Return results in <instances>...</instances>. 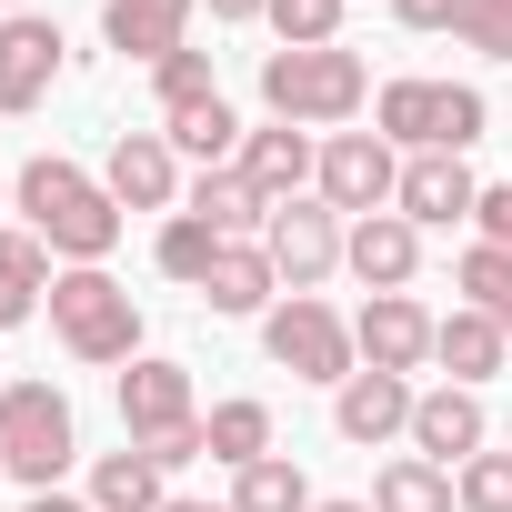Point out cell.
Returning <instances> with one entry per match:
<instances>
[{"label": "cell", "instance_id": "6da1fadb", "mask_svg": "<svg viewBox=\"0 0 512 512\" xmlns=\"http://www.w3.org/2000/svg\"><path fill=\"white\" fill-rule=\"evenodd\" d=\"M11 211H21V231L51 241L61 272L111 262V251H121V201H111L81 161H61V151H31V161L11 171Z\"/></svg>", "mask_w": 512, "mask_h": 512}, {"label": "cell", "instance_id": "7a4b0ae2", "mask_svg": "<svg viewBox=\"0 0 512 512\" xmlns=\"http://www.w3.org/2000/svg\"><path fill=\"white\" fill-rule=\"evenodd\" d=\"M262 111L292 121V131H342V121L372 111V71L342 41H322V51H262Z\"/></svg>", "mask_w": 512, "mask_h": 512}, {"label": "cell", "instance_id": "3957f363", "mask_svg": "<svg viewBox=\"0 0 512 512\" xmlns=\"http://www.w3.org/2000/svg\"><path fill=\"white\" fill-rule=\"evenodd\" d=\"M41 312H51V332H61V352H71V362H91V372H131V362H141V302H131L101 262L61 272Z\"/></svg>", "mask_w": 512, "mask_h": 512}, {"label": "cell", "instance_id": "277c9868", "mask_svg": "<svg viewBox=\"0 0 512 512\" xmlns=\"http://www.w3.org/2000/svg\"><path fill=\"white\" fill-rule=\"evenodd\" d=\"M482 121H492V101H482L472 81H422V71H402V81L372 91V131H382L402 161H412V151H472Z\"/></svg>", "mask_w": 512, "mask_h": 512}, {"label": "cell", "instance_id": "5b68a950", "mask_svg": "<svg viewBox=\"0 0 512 512\" xmlns=\"http://www.w3.org/2000/svg\"><path fill=\"white\" fill-rule=\"evenodd\" d=\"M81 462V422L61 382H0V472L21 492H61V472Z\"/></svg>", "mask_w": 512, "mask_h": 512}, {"label": "cell", "instance_id": "8992f818", "mask_svg": "<svg viewBox=\"0 0 512 512\" xmlns=\"http://www.w3.org/2000/svg\"><path fill=\"white\" fill-rule=\"evenodd\" d=\"M262 352H272L292 382H332V392L362 372V352H352V322H342L322 292H282V302L262 312Z\"/></svg>", "mask_w": 512, "mask_h": 512}, {"label": "cell", "instance_id": "52a82bcc", "mask_svg": "<svg viewBox=\"0 0 512 512\" xmlns=\"http://www.w3.org/2000/svg\"><path fill=\"white\" fill-rule=\"evenodd\" d=\"M342 241H352V221H342V211H332L322 191L282 201V211H272V231H262V251H272L282 292H322V282L342 272Z\"/></svg>", "mask_w": 512, "mask_h": 512}, {"label": "cell", "instance_id": "ba28073f", "mask_svg": "<svg viewBox=\"0 0 512 512\" xmlns=\"http://www.w3.org/2000/svg\"><path fill=\"white\" fill-rule=\"evenodd\" d=\"M312 191H322L342 221H362V211H392V191H402V151H392L382 131H332V141H322V171H312Z\"/></svg>", "mask_w": 512, "mask_h": 512}, {"label": "cell", "instance_id": "9c48e42d", "mask_svg": "<svg viewBox=\"0 0 512 512\" xmlns=\"http://www.w3.org/2000/svg\"><path fill=\"white\" fill-rule=\"evenodd\" d=\"M201 422V402H191V362H161V352H141L131 372H121V442H171V432H191Z\"/></svg>", "mask_w": 512, "mask_h": 512}, {"label": "cell", "instance_id": "30bf717a", "mask_svg": "<svg viewBox=\"0 0 512 512\" xmlns=\"http://www.w3.org/2000/svg\"><path fill=\"white\" fill-rule=\"evenodd\" d=\"M352 352H362V372H422L432 362V312L412 302V292H372L362 312H352Z\"/></svg>", "mask_w": 512, "mask_h": 512}, {"label": "cell", "instance_id": "8fae6325", "mask_svg": "<svg viewBox=\"0 0 512 512\" xmlns=\"http://www.w3.org/2000/svg\"><path fill=\"white\" fill-rule=\"evenodd\" d=\"M61 21H41V11H11L0 21V111H41L51 101V81H61Z\"/></svg>", "mask_w": 512, "mask_h": 512}, {"label": "cell", "instance_id": "7c38bea8", "mask_svg": "<svg viewBox=\"0 0 512 512\" xmlns=\"http://www.w3.org/2000/svg\"><path fill=\"white\" fill-rule=\"evenodd\" d=\"M101 191H111L121 211H161V221H171V201H181V151H171L161 131H121L111 161H101Z\"/></svg>", "mask_w": 512, "mask_h": 512}, {"label": "cell", "instance_id": "4fadbf2b", "mask_svg": "<svg viewBox=\"0 0 512 512\" xmlns=\"http://www.w3.org/2000/svg\"><path fill=\"white\" fill-rule=\"evenodd\" d=\"M472 201H482V181H472V161H462V151H412V161H402V191H392V211H402L412 231L472 221Z\"/></svg>", "mask_w": 512, "mask_h": 512}, {"label": "cell", "instance_id": "5bb4252c", "mask_svg": "<svg viewBox=\"0 0 512 512\" xmlns=\"http://www.w3.org/2000/svg\"><path fill=\"white\" fill-rule=\"evenodd\" d=\"M412 452L442 462V472H462L472 452H492V412H482V392H462V382L422 392V402H412Z\"/></svg>", "mask_w": 512, "mask_h": 512}, {"label": "cell", "instance_id": "9a60e30c", "mask_svg": "<svg viewBox=\"0 0 512 512\" xmlns=\"http://www.w3.org/2000/svg\"><path fill=\"white\" fill-rule=\"evenodd\" d=\"M231 171H241L251 191L282 211V201H302V191H312L322 141H312V131H292V121H262V131H241V161H231Z\"/></svg>", "mask_w": 512, "mask_h": 512}, {"label": "cell", "instance_id": "2e32d148", "mask_svg": "<svg viewBox=\"0 0 512 512\" xmlns=\"http://www.w3.org/2000/svg\"><path fill=\"white\" fill-rule=\"evenodd\" d=\"M342 272H352L362 292H412V272H422V231H412L402 211H362L352 241H342Z\"/></svg>", "mask_w": 512, "mask_h": 512}, {"label": "cell", "instance_id": "e0dca14e", "mask_svg": "<svg viewBox=\"0 0 512 512\" xmlns=\"http://www.w3.org/2000/svg\"><path fill=\"white\" fill-rule=\"evenodd\" d=\"M191 11H201V0H101V41L151 71V61L191 51Z\"/></svg>", "mask_w": 512, "mask_h": 512}, {"label": "cell", "instance_id": "ac0fdd59", "mask_svg": "<svg viewBox=\"0 0 512 512\" xmlns=\"http://www.w3.org/2000/svg\"><path fill=\"white\" fill-rule=\"evenodd\" d=\"M412 402H422V392H412L402 372H352V382L332 392V432L372 452V442H392V432H412Z\"/></svg>", "mask_w": 512, "mask_h": 512}, {"label": "cell", "instance_id": "d6986e66", "mask_svg": "<svg viewBox=\"0 0 512 512\" xmlns=\"http://www.w3.org/2000/svg\"><path fill=\"white\" fill-rule=\"evenodd\" d=\"M272 292H282L272 251H262V241H221V262H211V282H201V312H221V322H262Z\"/></svg>", "mask_w": 512, "mask_h": 512}, {"label": "cell", "instance_id": "ffe728a7", "mask_svg": "<svg viewBox=\"0 0 512 512\" xmlns=\"http://www.w3.org/2000/svg\"><path fill=\"white\" fill-rule=\"evenodd\" d=\"M502 352H512V342H502V322H492V312H472V302L432 322V362H442L462 392H482V382L502 372Z\"/></svg>", "mask_w": 512, "mask_h": 512}, {"label": "cell", "instance_id": "44dd1931", "mask_svg": "<svg viewBox=\"0 0 512 512\" xmlns=\"http://www.w3.org/2000/svg\"><path fill=\"white\" fill-rule=\"evenodd\" d=\"M51 282H61L51 241H41V231H0V332H11V322H31V312L51 302Z\"/></svg>", "mask_w": 512, "mask_h": 512}, {"label": "cell", "instance_id": "7402d4cb", "mask_svg": "<svg viewBox=\"0 0 512 512\" xmlns=\"http://www.w3.org/2000/svg\"><path fill=\"white\" fill-rule=\"evenodd\" d=\"M181 211H201L221 241H262L272 231V201L251 191L241 171H191V191H181Z\"/></svg>", "mask_w": 512, "mask_h": 512}, {"label": "cell", "instance_id": "603a6c76", "mask_svg": "<svg viewBox=\"0 0 512 512\" xmlns=\"http://www.w3.org/2000/svg\"><path fill=\"white\" fill-rule=\"evenodd\" d=\"M161 141L171 151H191L201 171H231L241 161V111L211 91V101H181V111H161Z\"/></svg>", "mask_w": 512, "mask_h": 512}, {"label": "cell", "instance_id": "cb8c5ba5", "mask_svg": "<svg viewBox=\"0 0 512 512\" xmlns=\"http://www.w3.org/2000/svg\"><path fill=\"white\" fill-rule=\"evenodd\" d=\"M171 492H161V462L141 452V442H121V452H101L91 462V512H161Z\"/></svg>", "mask_w": 512, "mask_h": 512}, {"label": "cell", "instance_id": "d4e9b609", "mask_svg": "<svg viewBox=\"0 0 512 512\" xmlns=\"http://www.w3.org/2000/svg\"><path fill=\"white\" fill-rule=\"evenodd\" d=\"M462 492H452V472L442 462H422V452H392L382 472H372V512H452Z\"/></svg>", "mask_w": 512, "mask_h": 512}, {"label": "cell", "instance_id": "484cf974", "mask_svg": "<svg viewBox=\"0 0 512 512\" xmlns=\"http://www.w3.org/2000/svg\"><path fill=\"white\" fill-rule=\"evenodd\" d=\"M322 492L302 482V462L292 452H262V462H241L231 472V512H312Z\"/></svg>", "mask_w": 512, "mask_h": 512}, {"label": "cell", "instance_id": "4316f807", "mask_svg": "<svg viewBox=\"0 0 512 512\" xmlns=\"http://www.w3.org/2000/svg\"><path fill=\"white\" fill-rule=\"evenodd\" d=\"M151 262H161V282L201 292V282H211V262H221V231H211L201 211H171V221H161V241H151Z\"/></svg>", "mask_w": 512, "mask_h": 512}, {"label": "cell", "instance_id": "83f0119b", "mask_svg": "<svg viewBox=\"0 0 512 512\" xmlns=\"http://www.w3.org/2000/svg\"><path fill=\"white\" fill-rule=\"evenodd\" d=\"M201 442H211V462H231V472L262 462V452H272V402H251V392H241V402H211V412H201Z\"/></svg>", "mask_w": 512, "mask_h": 512}, {"label": "cell", "instance_id": "f1b7e54d", "mask_svg": "<svg viewBox=\"0 0 512 512\" xmlns=\"http://www.w3.org/2000/svg\"><path fill=\"white\" fill-rule=\"evenodd\" d=\"M452 282H462V292H472V312H492V322H502V342H512V251L472 241L462 262H452Z\"/></svg>", "mask_w": 512, "mask_h": 512}, {"label": "cell", "instance_id": "f546056e", "mask_svg": "<svg viewBox=\"0 0 512 512\" xmlns=\"http://www.w3.org/2000/svg\"><path fill=\"white\" fill-rule=\"evenodd\" d=\"M262 21L282 51H322V41H342V0H272Z\"/></svg>", "mask_w": 512, "mask_h": 512}, {"label": "cell", "instance_id": "4dcf8cb0", "mask_svg": "<svg viewBox=\"0 0 512 512\" xmlns=\"http://www.w3.org/2000/svg\"><path fill=\"white\" fill-rule=\"evenodd\" d=\"M452 41L482 61H512V0H452Z\"/></svg>", "mask_w": 512, "mask_h": 512}, {"label": "cell", "instance_id": "1f68e13d", "mask_svg": "<svg viewBox=\"0 0 512 512\" xmlns=\"http://www.w3.org/2000/svg\"><path fill=\"white\" fill-rule=\"evenodd\" d=\"M452 492H462V512H512V452H472L452 472Z\"/></svg>", "mask_w": 512, "mask_h": 512}, {"label": "cell", "instance_id": "d6a6232c", "mask_svg": "<svg viewBox=\"0 0 512 512\" xmlns=\"http://www.w3.org/2000/svg\"><path fill=\"white\" fill-rule=\"evenodd\" d=\"M151 91H161V111L211 101V91H221V81H211V51H171V61H151Z\"/></svg>", "mask_w": 512, "mask_h": 512}, {"label": "cell", "instance_id": "836d02e7", "mask_svg": "<svg viewBox=\"0 0 512 512\" xmlns=\"http://www.w3.org/2000/svg\"><path fill=\"white\" fill-rule=\"evenodd\" d=\"M472 231H482L492 251H512V181H482V201H472Z\"/></svg>", "mask_w": 512, "mask_h": 512}, {"label": "cell", "instance_id": "e575fe53", "mask_svg": "<svg viewBox=\"0 0 512 512\" xmlns=\"http://www.w3.org/2000/svg\"><path fill=\"white\" fill-rule=\"evenodd\" d=\"M402 31H452V0H392Z\"/></svg>", "mask_w": 512, "mask_h": 512}, {"label": "cell", "instance_id": "d590c367", "mask_svg": "<svg viewBox=\"0 0 512 512\" xmlns=\"http://www.w3.org/2000/svg\"><path fill=\"white\" fill-rule=\"evenodd\" d=\"M201 11H211V21H262L272 0H201Z\"/></svg>", "mask_w": 512, "mask_h": 512}, {"label": "cell", "instance_id": "8d00e7d4", "mask_svg": "<svg viewBox=\"0 0 512 512\" xmlns=\"http://www.w3.org/2000/svg\"><path fill=\"white\" fill-rule=\"evenodd\" d=\"M312 512H372V502H352V492H332V502H312Z\"/></svg>", "mask_w": 512, "mask_h": 512}, {"label": "cell", "instance_id": "74e56055", "mask_svg": "<svg viewBox=\"0 0 512 512\" xmlns=\"http://www.w3.org/2000/svg\"><path fill=\"white\" fill-rule=\"evenodd\" d=\"M161 512H231V502H181V492H171V502H161Z\"/></svg>", "mask_w": 512, "mask_h": 512}, {"label": "cell", "instance_id": "f35d334b", "mask_svg": "<svg viewBox=\"0 0 512 512\" xmlns=\"http://www.w3.org/2000/svg\"><path fill=\"white\" fill-rule=\"evenodd\" d=\"M11 11H21V0H0V21H11Z\"/></svg>", "mask_w": 512, "mask_h": 512}, {"label": "cell", "instance_id": "ab89813d", "mask_svg": "<svg viewBox=\"0 0 512 512\" xmlns=\"http://www.w3.org/2000/svg\"><path fill=\"white\" fill-rule=\"evenodd\" d=\"M0 201H11V171H0Z\"/></svg>", "mask_w": 512, "mask_h": 512}]
</instances>
